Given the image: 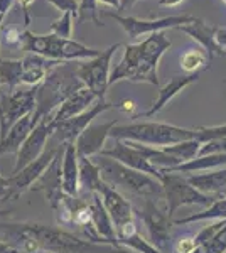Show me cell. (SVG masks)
I'll use <instances>...</instances> for the list:
<instances>
[{
	"label": "cell",
	"mask_w": 226,
	"mask_h": 253,
	"mask_svg": "<svg viewBox=\"0 0 226 253\" xmlns=\"http://www.w3.org/2000/svg\"><path fill=\"white\" fill-rule=\"evenodd\" d=\"M171 47L166 32H154L137 44H127L123 58L110 75V84L122 80L159 86V61Z\"/></svg>",
	"instance_id": "cell-1"
},
{
	"label": "cell",
	"mask_w": 226,
	"mask_h": 253,
	"mask_svg": "<svg viewBox=\"0 0 226 253\" xmlns=\"http://www.w3.org/2000/svg\"><path fill=\"white\" fill-rule=\"evenodd\" d=\"M93 162L100 167L103 181L112 187H122L123 191H129L140 199H157V201L166 199L164 187L157 177L135 170L115 159L103 157L100 154L93 157Z\"/></svg>",
	"instance_id": "cell-2"
},
{
	"label": "cell",
	"mask_w": 226,
	"mask_h": 253,
	"mask_svg": "<svg viewBox=\"0 0 226 253\" xmlns=\"http://www.w3.org/2000/svg\"><path fill=\"white\" fill-rule=\"evenodd\" d=\"M110 138L162 149L181 142L196 140V130L182 128L166 122H134V124L117 125L110 133Z\"/></svg>",
	"instance_id": "cell-3"
},
{
	"label": "cell",
	"mask_w": 226,
	"mask_h": 253,
	"mask_svg": "<svg viewBox=\"0 0 226 253\" xmlns=\"http://www.w3.org/2000/svg\"><path fill=\"white\" fill-rule=\"evenodd\" d=\"M73 64L75 63H63L61 66L54 68L38 86L34 110L38 124L41 118L51 117L68 96H71L80 88H85L83 81L76 75L78 66L73 68Z\"/></svg>",
	"instance_id": "cell-4"
},
{
	"label": "cell",
	"mask_w": 226,
	"mask_h": 253,
	"mask_svg": "<svg viewBox=\"0 0 226 253\" xmlns=\"http://www.w3.org/2000/svg\"><path fill=\"white\" fill-rule=\"evenodd\" d=\"M22 49L31 54L43 56L46 59L61 61V63H71V61H88L100 56L101 51L73 39L57 38L54 34H34L29 29L22 32Z\"/></svg>",
	"instance_id": "cell-5"
},
{
	"label": "cell",
	"mask_w": 226,
	"mask_h": 253,
	"mask_svg": "<svg viewBox=\"0 0 226 253\" xmlns=\"http://www.w3.org/2000/svg\"><path fill=\"white\" fill-rule=\"evenodd\" d=\"M31 230L38 240L41 250L51 253H125V248H117L108 243H94L81 240L61 228L31 224Z\"/></svg>",
	"instance_id": "cell-6"
},
{
	"label": "cell",
	"mask_w": 226,
	"mask_h": 253,
	"mask_svg": "<svg viewBox=\"0 0 226 253\" xmlns=\"http://www.w3.org/2000/svg\"><path fill=\"white\" fill-rule=\"evenodd\" d=\"M160 184L164 187V196H166V205H167V214L172 218L176 210L181 206H191L198 205L203 208H208L215 203L216 196L204 194L191 186V182L186 177H182L179 172H167L162 170L160 175Z\"/></svg>",
	"instance_id": "cell-7"
},
{
	"label": "cell",
	"mask_w": 226,
	"mask_h": 253,
	"mask_svg": "<svg viewBox=\"0 0 226 253\" xmlns=\"http://www.w3.org/2000/svg\"><path fill=\"white\" fill-rule=\"evenodd\" d=\"M118 47H120V44H115V46H110L108 49L101 51L96 58L78 63V78L83 81L85 88L91 89L98 100H105V95L108 91L110 75H112L110 64H112V58Z\"/></svg>",
	"instance_id": "cell-8"
},
{
	"label": "cell",
	"mask_w": 226,
	"mask_h": 253,
	"mask_svg": "<svg viewBox=\"0 0 226 253\" xmlns=\"http://www.w3.org/2000/svg\"><path fill=\"white\" fill-rule=\"evenodd\" d=\"M36 98H38V86L31 89H15L0 95V138L7 135L20 118L34 112Z\"/></svg>",
	"instance_id": "cell-9"
},
{
	"label": "cell",
	"mask_w": 226,
	"mask_h": 253,
	"mask_svg": "<svg viewBox=\"0 0 226 253\" xmlns=\"http://www.w3.org/2000/svg\"><path fill=\"white\" fill-rule=\"evenodd\" d=\"M108 17H112L115 22L122 26V29L127 32L132 41H137L142 36H150L154 32H164L167 29H179L181 26L194 22L198 17L194 15H171V17H160V19H137V17H123L120 14L106 12Z\"/></svg>",
	"instance_id": "cell-10"
},
{
	"label": "cell",
	"mask_w": 226,
	"mask_h": 253,
	"mask_svg": "<svg viewBox=\"0 0 226 253\" xmlns=\"http://www.w3.org/2000/svg\"><path fill=\"white\" fill-rule=\"evenodd\" d=\"M61 154L59 147H46L41 156L32 161L31 164H27L24 169H20L17 174H12L9 177V189L3 198L12 199L17 198L19 194L26 193L27 189H31L32 186L38 184V181L47 172V169L52 166V162L56 161L57 156Z\"/></svg>",
	"instance_id": "cell-11"
},
{
	"label": "cell",
	"mask_w": 226,
	"mask_h": 253,
	"mask_svg": "<svg viewBox=\"0 0 226 253\" xmlns=\"http://www.w3.org/2000/svg\"><path fill=\"white\" fill-rule=\"evenodd\" d=\"M135 213L140 216L145 224L150 243L162 253H166L171 248V226L174 224L171 216L167 214V210H160L157 199H143L142 208L135 210Z\"/></svg>",
	"instance_id": "cell-12"
},
{
	"label": "cell",
	"mask_w": 226,
	"mask_h": 253,
	"mask_svg": "<svg viewBox=\"0 0 226 253\" xmlns=\"http://www.w3.org/2000/svg\"><path fill=\"white\" fill-rule=\"evenodd\" d=\"M56 132V124L51 117H44L39 120V124L34 126V130L31 132V135L27 137V140L24 142V145L20 147L17 159H15L14 166V174H17L20 169H24L27 164H31L32 161H36L41 154L46 150V144L49 138H52Z\"/></svg>",
	"instance_id": "cell-13"
},
{
	"label": "cell",
	"mask_w": 226,
	"mask_h": 253,
	"mask_svg": "<svg viewBox=\"0 0 226 253\" xmlns=\"http://www.w3.org/2000/svg\"><path fill=\"white\" fill-rule=\"evenodd\" d=\"M100 156L115 159V161L132 167L135 170H140V172L149 174L152 177L160 179V175H162V170L152 164L149 159L145 157V154L138 149V145L135 144V142L115 140V144L112 147H108V149L105 147V149L101 150Z\"/></svg>",
	"instance_id": "cell-14"
},
{
	"label": "cell",
	"mask_w": 226,
	"mask_h": 253,
	"mask_svg": "<svg viewBox=\"0 0 226 253\" xmlns=\"http://www.w3.org/2000/svg\"><path fill=\"white\" fill-rule=\"evenodd\" d=\"M115 107H117L115 103H110V101H106V100H98L96 103L91 105V108H88L86 112L69 118V120H66V122L57 124L56 132L52 137L59 138L61 144H66V142H73V144H75L76 138L93 124L94 118L100 115V113H103V112H106V110L115 108Z\"/></svg>",
	"instance_id": "cell-15"
},
{
	"label": "cell",
	"mask_w": 226,
	"mask_h": 253,
	"mask_svg": "<svg viewBox=\"0 0 226 253\" xmlns=\"http://www.w3.org/2000/svg\"><path fill=\"white\" fill-rule=\"evenodd\" d=\"M90 206H91V233H90V242L108 243L117 248H122L118 245L115 224L112 221V218H110L108 211H106L103 201H101V196L98 193L93 194Z\"/></svg>",
	"instance_id": "cell-16"
},
{
	"label": "cell",
	"mask_w": 226,
	"mask_h": 253,
	"mask_svg": "<svg viewBox=\"0 0 226 253\" xmlns=\"http://www.w3.org/2000/svg\"><path fill=\"white\" fill-rule=\"evenodd\" d=\"M117 126V120H110L106 124H91L88 128L76 138L75 147L78 157H94L105 149L106 140L110 138L112 130Z\"/></svg>",
	"instance_id": "cell-17"
},
{
	"label": "cell",
	"mask_w": 226,
	"mask_h": 253,
	"mask_svg": "<svg viewBox=\"0 0 226 253\" xmlns=\"http://www.w3.org/2000/svg\"><path fill=\"white\" fill-rule=\"evenodd\" d=\"M98 194L101 196V201H103L106 211H108L110 218H112V221L115 224V231L134 221L135 210L132 208V205H130L129 199H127L125 196H122L115 187L106 184L103 181Z\"/></svg>",
	"instance_id": "cell-18"
},
{
	"label": "cell",
	"mask_w": 226,
	"mask_h": 253,
	"mask_svg": "<svg viewBox=\"0 0 226 253\" xmlns=\"http://www.w3.org/2000/svg\"><path fill=\"white\" fill-rule=\"evenodd\" d=\"M80 157L73 142H66L63 149V164H61V191L69 198L80 194Z\"/></svg>",
	"instance_id": "cell-19"
},
{
	"label": "cell",
	"mask_w": 226,
	"mask_h": 253,
	"mask_svg": "<svg viewBox=\"0 0 226 253\" xmlns=\"http://www.w3.org/2000/svg\"><path fill=\"white\" fill-rule=\"evenodd\" d=\"M201 78V73L198 75H179V76H174L167 81V84H164L162 88L159 89V95L155 98L154 105L147 110V112L140 113V115H134V118H138V117H154L155 113H159L160 110L166 107L167 103L172 100L174 96H178L182 89H186L189 84L196 83Z\"/></svg>",
	"instance_id": "cell-20"
},
{
	"label": "cell",
	"mask_w": 226,
	"mask_h": 253,
	"mask_svg": "<svg viewBox=\"0 0 226 253\" xmlns=\"http://www.w3.org/2000/svg\"><path fill=\"white\" fill-rule=\"evenodd\" d=\"M98 101L96 95L88 88H80L78 91L73 93L71 96H68L63 103L59 105V108L52 113V120L54 124H61V122H66L69 118L80 115V113L86 112L88 108H91L90 105H94Z\"/></svg>",
	"instance_id": "cell-21"
},
{
	"label": "cell",
	"mask_w": 226,
	"mask_h": 253,
	"mask_svg": "<svg viewBox=\"0 0 226 253\" xmlns=\"http://www.w3.org/2000/svg\"><path fill=\"white\" fill-rule=\"evenodd\" d=\"M36 125H38V120L34 117V112L20 118L17 124L9 130V133L3 138H0V156L12 152L19 154L20 147L24 145V142L27 140V137L31 135V132L34 130Z\"/></svg>",
	"instance_id": "cell-22"
},
{
	"label": "cell",
	"mask_w": 226,
	"mask_h": 253,
	"mask_svg": "<svg viewBox=\"0 0 226 253\" xmlns=\"http://www.w3.org/2000/svg\"><path fill=\"white\" fill-rule=\"evenodd\" d=\"M178 31H182L184 34H187L191 39H194L196 42L199 44L201 47H204L208 51V54L211 56H225L221 47L216 44V39H215V31L216 27L209 26L204 20L201 19H196L194 22L191 24H186V26H181Z\"/></svg>",
	"instance_id": "cell-23"
},
{
	"label": "cell",
	"mask_w": 226,
	"mask_h": 253,
	"mask_svg": "<svg viewBox=\"0 0 226 253\" xmlns=\"http://www.w3.org/2000/svg\"><path fill=\"white\" fill-rule=\"evenodd\" d=\"M191 186L209 196H218L226 191V167L204 174H191L187 177Z\"/></svg>",
	"instance_id": "cell-24"
},
{
	"label": "cell",
	"mask_w": 226,
	"mask_h": 253,
	"mask_svg": "<svg viewBox=\"0 0 226 253\" xmlns=\"http://www.w3.org/2000/svg\"><path fill=\"white\" fill-rule=\"evenodd\" d=\"M223 166H226V152L225 154H208V156H198L196 159H192V161L172 167V169H169L167 172L194 174V172H201V170L216 169V167H223Z\"/></svg>",
	"instance_id": "cell-25"
},
{
	"label": "cell",
	"mask_w": 226,
	"mask_h": 253,
	"mask_svg": "<svg viewBox=\"0 0 226 253\" xmlns=\"http://www.w3.org/2000/svg\"><path fill=\"white\" fill-rule=\"evenodd\" d=\"M101 184H103V177H101L100 167L93 162L90 157H80V186L81 189L88 191V193H98Z\"/></svg>",
	"instance_id": "cell-26"
},
{
	"label": "cell",
	"mask_w": 226,
	"mask_h": 253,
	"mask_svg": "<svg viewBox=\"0 0 226 253\" xmlns=\"http://www.w3.org/2000/svg\"><path fill=\"white\" fill-rule=\"evenodd\" d=\"M226 219V196L225 198H216L215 203L211 206H208L204 211L196 214H191L187 218H181V219H174L176 226L179 224H191V223H199V221H223Z\"/></svg>",
	"instance_id": "cell-27"
},
{
	"label": "cell",
	"mask_w": 226,
	"mask_h": 253,
	"mask_svg": "<svg viewBox=\"0 0 226 253\" xmlns=\"http://www.w3.org/2000/svg\"><path fill=\"white\" fill-rule=\"evenodd\" d=\"M211 61V56L208 54V51L204 47H192L187 49L182 56L179 58L181 69L186 75H198L203 73L208 68V63Z\"/></svg>",
	"instance_id": "cell-28"
},
{
	"label": "cell",
	"mask_w": 226,
	"mask_h": 253,
	"mask_svg": "<svg viewBox=\"0 0 226 253\" xmlns=\"http://www.w3.org/2000/svg\"><path fill=\"white\" fill-rule=\"evenodd\" d=\"M2 84H7L10 91L22 84V59H0V86Z\"/></svg>",
	"instance_id": "cell-29"
},
{
	"label": "cell",
	"mask_w": 226,
	"mask_h": 253,
	"mask_svg": "<svg viewBox=\"0 0 226 253\" xmlns=\"http://www.w3.org/2000/svg\"><path fill=\"white\" fill-rule=\"evenodd\" d=\"M203 144L199 140H187V142H181V144L176 145H167L162 147L164 152H167L171 157H174L178 161V164H184V162H189L192 159H196L199 156V150Z\"/></svg>",
	"instance_id": "cell-30"
},
{
	"label": "cell",
	"mask_w": 226,
	"mask_h": 253,
	"mask_svg": "<svg viewBox=\"0 0 226 253\" xmlns=\"http://www.w3.org/2000/svg\"><path fill=\"white\" fill-rule=\"evenodd\" d=\"M194 253H226V223L209 242L199 245Z\"/></svg>",
	"instance_id": "cell-31"
},
{
	"label": "cell",
	"mask_w": 226,
	"mask_h": 253,
	"mask_svg": "<svg viewBox=\"0 0 226 253\" xmlns=\"http://www.w3.org/2000/svg\"><path fill=\"white\" fill-rule=\"evenodd\" d=\"M196 130V140L201 144H208V142L223 140L226 138V124L225 125H215V126H198Z\"/></svg>",
	"instance_id": "cell-32"
},
{
	"label": "cell",
	"mask_w": 226,
	"mask_h": 253,
	"mask_svg": "<svg viewBox=\"0 0 226 253\" xmlns=\"http://www.w3.org/2000/svg\"><path fill=\"white\" fill-rule=\"evenodd\" d=\"M73 17H75V15L69 14V12L63 14L61 15V19H57L51 24V27H49V34H54V36H57V38L71 39V36H73Z\"/></svg>",
	"instance_id": "cell-33"
},
{
	"label": "cell",
	"mask_w": 226,
	"mask_h": 253,
	"mask_svg": "<svg viewBox=\"0 0 226 253\" xmlns=\"http://www.w3.org/2000/svg\"><path fill=\"white\" fill-rule=\"evenodd\" d=\"M0 42L10 49L22 47V32L15 26H3L0 27Z\"/></svg>",
	"instance_id": "cell-34"
},
{
	"label": "cell",
	"mask_w": 226,
	"mask_h": 253,
	"mask_svg": "<svg viewBox=\"0 0 226 253\" xmlns=\"http://www.w3.org/2000/svg\"><path fill=\"white\" fill-rule=\"evenodd\" d=\"M96 3L98 0H80V14H78L80 22H83V20H93L96 26H103L100 17H98Z\"/></svg>",
	"instance_id": "cell-35"
},
{
	"label": "cell",
	"mask_w": 226,
	"mask_h": 253,
	"mask_svg": "<svg viewBox=\"0 0 226 253\" xmlns=\"http://www.w3.org/2000/svg\"><path fill=\"white\" fill-rule=\"evenodd\" d=\"M196 248H198L196 236H191V235L179 236V238L174 242V245H172V250L176 253H194Z\"/></svg>",
	"instance_id": "cell-36"
},
{
	"label": "cell",
	"mask_w": 226,
	"mask_h": 253,
	"mask_svg": "<svg viewBox=\"0 0 226 253\" xmlns=\"http://www.w3.org/2000/svg\"><path fill=\"white\" fill-rule=\"evenodd\" d=\"M46 3H51L52 7H56L59 12H63V14H73L75 17H78V14H80V2L78 0H44Z\"/></svg>",
	"instance_id": "cell-37"
},
{
	"label": "cell",
	"mask_w": 226,
	"mask_h": 253,
	"mask_svg": "<svg viewBox=\"0 0 226 253\" xmlns=\"http://www.w3.org/2000/svg\"><path fill=\"white\" fill-rule=\"evenodd\" d=\"M215 39H216V44L221 47V51H223V54H225V49H226V27H216Z\"/></svg>",
	"instance_id": "cell-38"
},
{
	"label": "cell",
	"mask_w": 226,
	"mask_h": 253,
	"mask_svg": "<svg viewBox=\"0 0 226 253\" xmlns=\"http://www.w3.org/2000/svg\"><path fill=\"white\" fill-rule=\"evenodd\" d=\"M14 2L15 0H0V24H3V20H5L7 14H9V10L14 5Z\"/></svg>",
	"instance_id": "cell-39"
},
{
	"label": "cell",
	"mask_w": 226,
	"mask_h": 253,
	"mask_svg": "<svg viewBox=\"0 0 226 253\" xmlns=\"http://www.w3.org/2000/svg\"><path fill=\"white\" fill-rule=\"evenodd\" d=\"M36 0H17V3H19V7L22 9L24 12V19H26V27L31 24V15H29V7L34 3Z\"/></svg>",
	"instance_id": "cell-40"
},
{
	"label": "cell",
	"mask_w": 226,
	"mask_h": 253,
	"mask_svg": "<svg viewBox=\"0 0 226 253\" xmlns=\"http://www.w3.org/2000/svg\"><path fill=\"white\" fill-rule=\"evenodd\" d=\"M0 253H20L19 248H15L14 245L7 243V242H2L0 240Z\"/></svg>",
	"instance_id": "cell-41"
},
{
	"label": "cell",
	"mask_w": 226,
	"mask_h": 253,
	"mask_svg": "<svg viewBox=\"0 0 226 253\" xmlns=\"http://www.w3.org/2000/svg\"><path fill=\"white\" fill-rule=\"evenodd\" d=\"M115 108H120V110H123L125 113H130V112H132V110L135 108V103H134V101H122V103H118Z\"/></svg>",
	"instance_id": "cell-42"
},
{
	"label": "cell",
	"mask_w": 226,
	"mask_h": 253,
	"mask_svg": "<svg viewBox=\"0 0 226 253\" xmlns=\"http://www.w3.org/2000/svg\"><path fill=\"white\" fill-rule=\"evenodd\" d=\"M7 189H9V177H3V175H0V198H3V196H5Z\"/></svg>",
	"instance_id": "cell-43"
},
{
	"label": "cell",
	"mask_w": 226,
	"mask_h": 253,
	"mask_svg": "<svg viewBox=\"0 0 226 253\" xmlns=\"http://www.w3.org/2000/svg\"><path fill=\"white\" fill-rule=\"evenodd\" d=\"M181 2H182V0H159V5L160 7H176V5H179Z\"/></svg>",
	"instance_id": "cell-44"
},
{
	"label": "cell",
	"mask_w": 226,
	"mask_h": 253,
	"mask_svg": "<svg viewBox=\"0 0 226 253\" xmlns=\"http://www.w3.org/2000/svg\"><path fill=\"white\" fill-rule=\"evenodd\" d=\"M137 2H140V0H122V7H120V10H127V9H130V7H134Z\"/></svg>",
	"instance_id": "cell-45"
},
{
	"label": "cell",
	"mask_w": 226,
	"mask_h": 253,
	"mask_svg": "<svg viewBox=\"0 0 226 253\" xmlns=\"http://www.w3.org/2000/svg\"><path fill=\"white\" fill-rule=\"evenodd\" d=\"M225 58H226V49H225Z\"/></svg>",
	"instance_id": "cell-46"
},
{
	"label": "cell",
	"mask_w": 226,
	"mask_h": 253,
	"mask_svg": "<svg viewBox=\"0 0 226 253\" xmlns=\"http://www.w3.org/2000/svg\"><path fill=\"white\" fill-rule=\"evenodd\" d=\"M0 27H2V24H0Z\"/></svg>",
	"instance_id": "cell-47"
},
{
	"label": "cell",
	"mask_w": 226,
	"mask_h": 253,
	"mask_svg": "<svg viewBox=\"0 0 226 253\" xmlns=\"http://www.w3.org/2000/svg\"><path fill=\"white\" fill-rule=\"evenodd\" d=\"M125 253H127V252H125Z\"/></svg>",
	"instance_id": "cell-48"
}]
</instances>
